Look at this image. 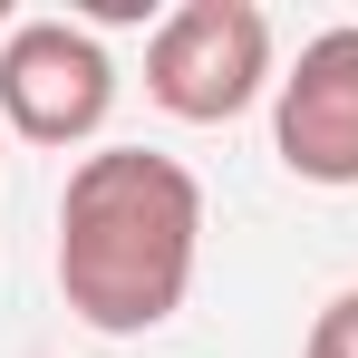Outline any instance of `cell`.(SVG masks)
I'll use <instances>...</instances> for the list:
<instances>
[{"label":"cell","mask_w":358,"mask_h":358,"mask_svg":"<svg viewBox=\"0 0 358 358\" xmlns=\"http://www.w3.org/2000/svg\"><path fill=\"white\" fill-rule=\"evenodd\" d=\"M203 262V184L155 145H97L59 194V300L97 339L165 329Z\"/></svg>","instance_id":"6da1fadb"},{"label":"cell","mask_w":358,"mask_h":358,"mask_svg":"<svg viewBox=\"0 0 358 358\" xmlns=\"http://www.w3.org/2000/svg\"><path fill=\"white\" fill-rule=\"evenodd\" d=\"M262 87H281L271 68V10L262 0H175L145 39V97L184 126H233Z\"/></svg>","instance_id":"7a4b0ae2"},{"label":"cell","mask_w":358,"mask_h":358,"mask_svg":"<svg viewBox=\"0 0 358 358\" xmlns=\"http://www.w3.org/2000/svg\"><path fill=\"white\" fill-rule=\"evenodd\" d=\"M117 107V59L78 20H10L0 39V126L29 145H87Z\"/></svg>","instance_id":"3957f363"},{"label":"cell","mask_w":358,"mask_h":358,"mask_svg":"<svg viewBox=\"0 0 358 358\" xmlns=\"http://www.w3.org/2000/svg\"><path fill=\"white\" fill-rule=\"evenodd\" d=\"M271 155L320 194L358 184V20L300 39V59L271 87Z\"/></svg>","instance_id":"277c9868"},{"label":"cell","mask_w":358,"mask_h":358,"mask_svg":"<svg viewBox=\"0 0 358 358\" xmlns=\"http://www.w3.org/2000/svg\"><path fill=\"white\" fill-rule=\"evenodd\" d=\"M300 358H358V291L320 300V320H310V349Z\"/></svg>","instance_id":"5b68a950"},{"label":"cell","mask_w":358,"mask_h":358,"mask_svg":"<svg viewBox=\"0 0 358 358\" xmlns=\"http://www.w3.org/2000/svg\"><path fill=\"white\" fill-rule=\"evenodd\" d=\"M0 39H10V10H0Z\"/></svg>","instance_id":"8992f818"},{"label":"cell","mask_w":358,"mask_h":358,"mask_svg":"<svg viewBox=\"0 0 358 358\" xmlns=\"http://www.w3.org/2000/svg\"><path fill=\"white\" fill-rule=\"evenodd\" d=\"M0 145H10V126H0Z\"/></svg>","instance_id":"52a82bcc"}]
</instances>
